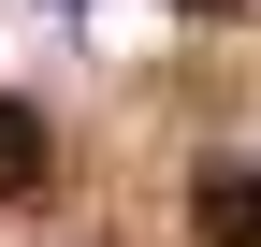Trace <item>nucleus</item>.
Instances as JSON below:
<instances>
[{
	"instance_id": "obj_2",
	"label": "nucleus",
	"mask_w": 261,
	"mask_h": 247,
	"mask_svg": "<svg viewBox=\"0 0 261 247\" xmlns=\"http://www.w3.org/2000/svg\"><path fill=\"white\" fill-rule=\"evenodd\" d=\"M44 189H58V131L0 87V204H44Z\"/></svg>"
},
{
	"instance_id": "obj_1",
	"label": "nucleus",
	"mask_w": 261,
	"mask_h": 247,
	"mask_svg": "<svg viewBox=\"0 0 261 247\" xmlns=\"http://www.w3.org/2000/svg\"><path fill=\"white\" fill-rule=\"evenodd\" d=\"M189 233L203 247H261V160H203L189 175Z\"/></svg>"
},
{
	"instance_id": "obj_3",
	"label": "nucleus",
	"mask_w": 261,
	"mask_h": 247,
	"mask_svg": "<svg viewBox=\"0 0 261 247\" xmlns=\"http://www.w3.org/2000/svg\"><path fill=\"white\" fill-rule=\"evenodd\" d=\"M174 15H203V29H261V0H174Z\"/></svg>"
}]
</instances>
